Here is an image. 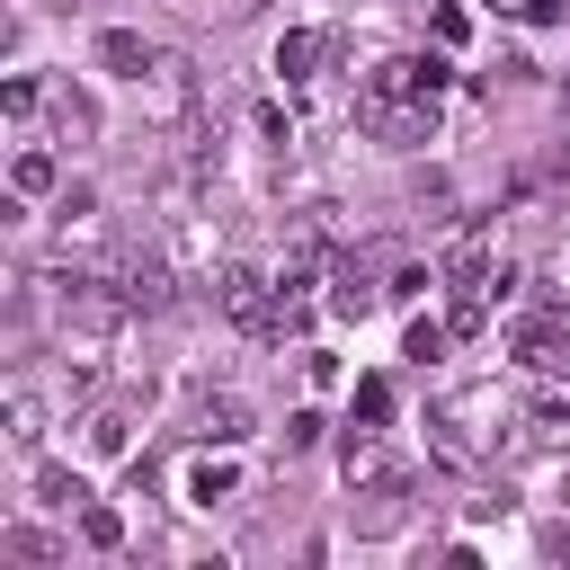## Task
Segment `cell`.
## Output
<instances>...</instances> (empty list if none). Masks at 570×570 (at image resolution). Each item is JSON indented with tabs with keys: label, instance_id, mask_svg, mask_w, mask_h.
Wrapping results in <instances>:
<instances>
[{
	"label": "cell",
	"instance_id": "6da1fadb",
	"mask_svg": "<svg viewBox=\"0 0 570 570\" xmlns=\"http://www.w3.org/2000/svg\"><path fill=\"white\" fill-rule=\"evenodd\" d=\"M454 71L436 62V53H383L374 71H365V89H356V125L374 134V142H436V89H445Z\"/></svg>",
	"mask_w": 570,
	"mask_h": 570
},
{
	"label": "cell",
	"instance_id": "7a4b0ae2",
	"mask_svg": "<svg viewBox=\"0 0 570 570\" xmlns=\"http://www.w3.org/2000/svg\"><path fill=\"white\" fill-rule=\"evenodd\" d=\"M428 428H436V436H428L436 463H463V472H472V463H490V454L508 445L517 410L499 401V383H472V392H445V401L428 410Z\"/></svg>",
	"mask_w": 570,
	"mask_h": 570
},
{
	"label": "cell",
	"instance_id": "3957f363",
	"mask_svg": "<svg viewBox=\"0 0 570 570\" xmlns=\"http://www.w3.org/2000/svg\"><path fill=\"white\" fill-rule=\"evenodd\" d=\"M338 472H347V490H356V499H374V508H365V525H392V508H401L410 472L392 463L383 428H356V419H347V436H338Z\"/></svg>",
	"mask_w": 570,
	"mask_h": 570
},
{
	"label": "cell",
	"instance_id": "277c9868",
	"mask_svg": "<svg viewBox=\"0 0 570 570\" xmlns=\"http://www.w3.org/2000/svg\"><path fill=\"white\" fill-rule=\"evenodd\" d=\"M134 89H142V125L151 134H196V62L187 53H160Z\"/></svg>",
	"mask_w": 570,
	"mask_h": 570
},
{
	"label": "cell",
	"instance_id": "5b68a950",
	"mask_svg": "<svg viewBox=\"0 0 570 570\" xmlns=\"http://www.w3.org/2000/svg\"><path fill=\"white\" fill-rule=\"evenodd\" d=\"M125 321H134V303L116 276H62V338H107Z\"/></svg>",
	"mask_w": 570,
	"mask_h": 570
},
{
	"label": "cell",
	"instance_id": "8992f818",
	"mask_svg": "<svg viewBox=\"0 0 570 570\" xmlns=\"http://www.w3.org/2000/svg\"><path fill=\"white\" fill-rule=\"evenodd\" d=\"M267 303H276V276H267V267H249V258H223V267H214V312H223L232 330H258Z\"/></svg>",
	"mask_w": 570,
	"mask_h": 570
},
{
	"label": "cell",
	"instance_id": "52a82bcc",
	"mask_svg": "<svg viewBox=\"0 0 570 570\" xmlns=\"http://www.w3.org/2000/svg\"><path fill=\"white\" fill-rule=\"evenodd\" d=\"M517 436L534 445V454H570V383H534L525 401H517Z\"/></svg>",
	"mask_w": 570,
	"mask_h": 570
},
{
	"label": "cell",
	"instance_id": "ba28073f",
	"mask_svg": "<svg viewBox=\"0 0 570 570\" xmlns=\"http://www.w3.org/2000/svg\"><path fill=\"white\" fill-rule=\"evenodd\" d=\"M116 285H125L134 312H169V303H178V258H169V249H134V258L116 267Z\"/></svg>",
	"mask_w": 570,
	"mask_h": 570
},
{
	"label": "cell",
	"instance_id": "9c48e42d",
	"mask_svg": "<svg viewBox=\"0 0 570 570\" xmlns=\"http://www.w3.org/2000/svg\"><path fill=\"white\" fill-rule=\"evenodd\" d=\"M561 347H570V330H561V312H525V321L508 330V356H517L525 374H552V365H561Z\"/></svg>",
	"mask_w": 570,
	"mask_h": 570
},
{
	"label": "cell",
	"instance_id": "30bf717a",
	"mask_svg": "<svg viewBox=\"0 0 570 570\" xmlns=\"http://www.w3.org/2000/svg\"><path fill=\"white\" fill-rule=\"evenodd\" d=\"M330 53H338V36H321V27H285V36H276V62H267V71H276L285 89H303V80H312V71H321Z\"/></svg>",
	"mask_w": 570,
	"mask_h": 570
},
{
	"label": "cell",
	"instance_id": "8fae6325",
	"mask_svg": "<svg viewBox=\"0 0 570 570\" xmlns=\"http://www.w3.org/2000/svg\"><path fill=\"white\" fill-rule=\"evenodd\" d=\"M45 116H53V142H98V98L80 80H45Z\"/></svg>",
	"mask_w": 570,
	"mask_h": 570
},
{
	"label": "cell",
	"instance_id": "7c38bea8",
	"mask_svg": "<svg viewBox=\"0 0 570 570\" xmlns=\"http://www.w3.org/2000/svg\"><path fill=\"white\" fill-rule=\"evenodd\" d=\"M392 303V285H374L356 258H330V312L338 321H365V312H383Z\"/></svg>",
	"mask_w": 570,
	"mask_h": 570
},
{
	"label": "cell",
	"instance_id": "4fadbf2b",
	"mask_svg": "<svg viewBox=\"0 0 570 570\" xmlns=\"http://www.w3.org/2000/svg\"><path fill=\"white\" fill-rule=\"evenodd\" d=\"M98 62H107L116 80H142V71H151L160 53L142 45V27H107V36H98Z\"/></svg>",
	"mask_w": 570,
	"mask_h": 570
},
{
	"label": "cell",
	"instance_id": "5bb4252c",
	"mask_svg": "<svg viewBox=\"0 0 570 570\" xmlns=\"http://www.w3.org/2000/svg\"><path fill=\"white\" fill-rule=\"evenodd\" d=\"M80 445H89V454H125V445H134V410H125V401H98V410L80 419Z\"/></svg>",
	"mask_w": 570,
	"mask_h": 570
},
{
	"label": "cell",
	"instance_id": "9a60e30c",
	"mask_svg": "<svg viewBox=\"0 0 570 570\" xmlns=\"http://www.w3.org/2000/svg\"><path fill=\"white\" fill-rule=\"evenodd\" d=\"M258 419H249V401L240 392H223V401H205V419H196V436H214V445H240Z\"/></svg>",
	"mask_w": 570,
	"mask_h": 570
},
{
	"label": "cell",
	"instance_id": "2e32d148",
	"mask_svg": "<svg viewBox=\"0 0 570 570\" xmlns=\"http://www.w3.org/2000/svg\"><path fill=\"white\" fill-rule=\"evenodd\" d=\"M9 187H18V196H53V187H62V160H53V151H36V142H27V151H18V160H9Z\"/></svg>",
	"mask_w": 570,
	"mask_h": 570
},
{
	"label": "cell",
	"instance_id": "e0dca14e",
	"mask_svg": "<svg viewBox=\"0 0 570 570\" xmlns=\"http://www.w3.org/2000/svg\"><path fill=\"white\" fill-rule=\"evenodd\" d=\"M53 232H62V240H89V232H98V187H62V196H53Z\"/></svg>",
	"mask_w": 570,
	"mask_h": 570
},
{
	"label": "cell",
	"instance_id": "ac0fdd59",
	"mask_svg": "<svg viewBox=\"0 0 570 570\" xmlns=\"http://www.w3.org/2000/svg\"><path fill=\"white\" fill-rule=\"evenodd\" d=\"M36 499H45V508H62V517H71V508H89V481H80V472H71V463H36Z\"/></svg>",
	"mask_w": 570,
	"mask_h": 570
},
{
	"label": "cell",
	"instance_id": "d6986e66",
	"mask_svg": "<svg viewBox=\"0 0 570 570\" xmlns=\"http://www.w3.org/2000/svg\"><path fill=\"white\" fill-rule=\"evenodd\" d=\"M232 490H240V463H223V454H214V463H196V472H187V508H223V499H232Z\"/></svg>",
	"mask_w": 570,
	"mask_h": 570
},
{
	"label": "cell",
	"instance_id": "ffe728a7",
	"mask_svg": "<svg viewBox=\"0 0 570 570\" xmlns=\"http://www.w3.org/2000/svg\"><path fill=\"white\" fill-rule=\"evenodd\" d=\"M9 445H18V454L45 445V401H36V392H9Z\"/></svg>",
	"mask_w": 570,
	"mask_h": 570
},
{
	"label": "cell",
	"instance_id": "44dd1931",
	"mask_svg": "<svg viewBox=\"0 0 570 570\" xmlns=\"http://www.w3.org/2000/svg\"><path fill=\"white\" fill-rule=\"evenodd\" d=\"M0 552H9V561H36V570H45V561H62V543H53L45 525H0Z\"/></svg>",
	"mask_w": 570,
	"mask_h": 570
},
{
	"label": "cell",
	"instance_id": "7402d4cb",
	"mask_svg": "<svg viewBox=\"0 0 570 570\" xmlns=\"http://www.w3.org/2000/svg\"><path fill=\"white\" fill-rule=\"evenodd\" d=\"M445 347H454V321H410V338H401V356H410V365H436Z\"/></svg>",
	"mask_w": 570,
	"mask_h": 570
},
{
	"label": "cell",
	"instance_id": "603a6c76",
	"mask_svg": "<svg viewBox=\"0 0 570 570\" xmlns=\"http://www.w3.org/2000/svg\"><path fill=\"white\" fill-rule=\"evenodd\" d=\"M347 419H356V428H383V419H392V383H383V374H365V383H356V410H347Z\"/></svg>",
	"mask_w": 570,
	"mask_h": 570
},
{
	"label": "cell",
	"instance_id": "cb8c5ba5",
	"mask_svg": "<svg viewBox=\"0 0 570 570\" xmlns=\"http://www.w3.org/2000/svg\"><path fill=\"white\" fill-rule=\"evenodd\" d=\"M36 107H45V80H27V71H18V80H0V116H18V125H27Z\"/></svg>",
	"mask_w": 570,
	"mask_h": 570
},
{
	"label": "cell",
	"instance_id": "d4e9b609",
	"mask_svg": "<svg viewBox=\"0 0 570 570\" xmlns=\"http://www.w3.org/2000/svg\"><path fill=\"white\" fill-rule=\"evenodd\" d=\"M80 534H89V543H98V552H116V543H125V517H116V508H98V499H89V508H80Z\"/></svg>",
	"mask_w": 570,
	"mask_h": 570
},
{
	"label": "cell",
	"instance_id": "484cf974",
	"mask_svg": "<svg viewBox=\"0 0 570 570\" xmlns=\"http://www.w3.org/2000/svg\"><path fill=\"white\" fill-rule=\"evenodd\" d=\"M321 428H330L321 410H294V419H285V454H312V445H321Z\"/></svg>",
	"mask_w": 570,
	"mask_h": 570
},
{
	"label": "cell",
	"instance_id": "4316f807",
	"mask_svg": "<svg viewBox=\"0 0 570 570\" xmlns=\"http://www.w3.org/2000/svg\"><path fill=\"white\" fill-rule=\"evenodd\" d=\"M428 285H436V267H401V276H392V303H419Z\"/></svg>",
	"mask_w": 570,
	"mask_h": 570
},
{
	"label": "cell",
	"instance_id": "83f0119b",
	"mask_svg": "<svg viewBox=\"0 0 570 570\" xmlns=\"http://www.w3.org/2000/svg\"><path fill=\"white\" fill-rule=\"evenodd\" d=\"M428 27H436V45H463V36H472V18H463V9H436Z\"/></svg>",
	"mask_w": 570,
	"mask_h": 570
},
{
	"label": "cell",
	"instance_id": "f1b7e54d",
	"mask_svg": "<svg viewBox=\"0 0 570 570\" xmlns=\"http://www.w3.org/2000/svg\"><path fill=\"white\" fill-rule=\"evenodd\" d=\"M508 508H517L508 490H472V499H463V517H508Z\"/></svg>",
	"mask_w": 570,
	"mask_h": 570
},
{
	"label": "cell",
	"instance_id": "f546056e",
	"mask_svg": "<svg viewBox=\"0 0 570 570\" xmlns=\"http://www.w3.org/2000/svg\"><path fill=\"white\" fill-rule=\"evenodd\" d=\"M543 552H552V561H570V525H543Z\"/></svg>",
	"mask_w": 570,
	"mask_h": 570
},
{
	"label": "cell",
	"instance_id": "4dcf8cb0",
	"mask_svg": "<svg viewBox=\"0 0 570 570\" xmlns=\"http://www.w3.org/2000/svg\"><path fill=\"white\" fill-rule=\"evenodd\" d=\"M490 9H499V18H534V0H490Z\"/></svg>",
	"mask_w": 570,
	"mask_h": 570
},
{
	"label": "cell",
	"instance_id": "1f68e13d",
	"mask_svg": "<svg viewBox=\"0 0 570 570\" xmlns=\"http://www.w3.org/2000/svg\"><path fill=\"white\" fill-rule=\"evenodd\" d=\"M232 9H258V0H232Z\"/></svg>",
	"mask_w": 570,
	"mask_h": 570
}]
</instances>
